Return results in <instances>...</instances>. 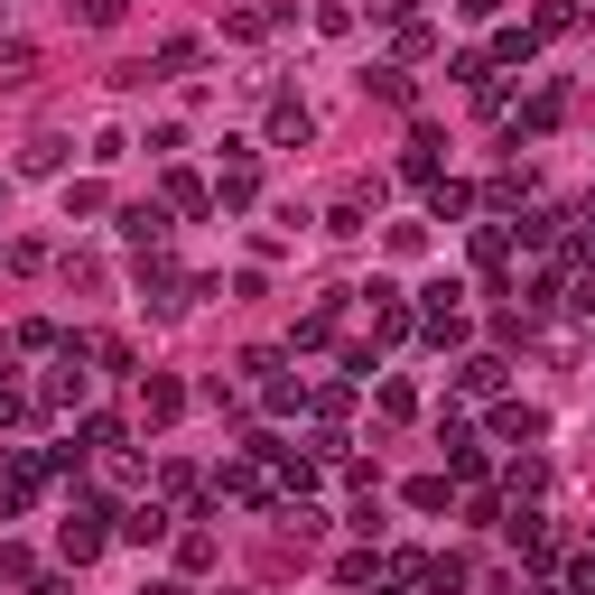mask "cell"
<instances>
[{"instance_id": "1", "label": "cell", "mask_w": 595, "mask_h": 595, "mask_svg": "<svg viewBox=\"0 0 595 595\" xmlns=\"http://www.w3.org/2000/svg\"><path fill=\"white\" fill-rule=\"evenodd\" d=\"M102 522H112V512H102V503L85 494V503H75V522L57 530V539H66V558H75V567H85V558H102V539H112V530H102Z\"/></svg>"}, {"instance_id": "2", "label": "cell", "mask_w": 595, "mask_h": 595, "mask_svg": "<svg viewBox=\"0 0 595 595\" xmlns=\"http://www.w3.org/2000/svg\"><path fill=\"white\" fill-rule=\"evenodd\" d=\"M121 242L159 251V242H168V205H121Z\"/></svg>"}, {"instance_id": "3", "label": "cell", "mask_w": 595, "mask_h": 595, "mask_svg": "<svg viewBox=\"0 0 595 595\" xmlns=\"http://www.w3.org/2000/svg\"><path fill=\"white\" fill-rule=\"evenodd\" d=\"M270 140H279V149L317 140V112H307V102H279V112H270Z\"/></svg>"}, {"instance_id": "4", "label": "cell", "mask_w": 595, "mask_h": 595, "mask_svg": "<svg viewBox=\"0 0 595 595\" xmlns=\"http://www.w3.org/2000/svg\"><path fill=\"white\" fill-rule=\"evenodd\" d=\"M57 168H66V140L57 131H38L29 149H19V177H57Z\"/></svg>"}, {"instance_id": "5", "label": "cell", "mask_w": 595, "mask_h": 595, "mask_svg": "<svg viewBox=\"0 0 595 595\" xmlns=\"http://www.w3.org/2000/svg\"><path fill=\"white\" fill-rule=\"evenodd\" d=\"M121 539H140V549H149V539H168V503H140V512H121Z\"/></svg>"}, {"instance_id": "6", "label": "cell", "mask_w": 595, "mask_h": 595, "mask_svg": "<svg viewBox=\"0 0 595 595\" xmlns=\"http://www.w3.org/2000/svg\"><path fill=\"white\" fill-rule=\"evenodd\" d=\"M428 215H437V224H456V215H475V187H447V177H437V187H428Z\"/></svg>"}, {"instance_id": "7", "label": "cell", "mask_w": 595, "mask_h": 595, "mask_svg": "<svg viewBox=\"0 0 595 595\" xmlns=\"http://www.w3.org/2000/svg\"><path fill=\"white\" fill-rule=\"evenodd\" d=\"M140 409H149V419H177V409H187V391L159 373V381H140Z\"/></svg>"}, {"instance_id": "8", "label": "cell", "mask_w": 595, "mask_h": 595, "mask_svg": "<svg viewBox=\"0 0 595 595\" xmlns=\"http://www.w3.org/2000/svg\"><path fill=\"white\" fill-rule=\"evenodd\" d=\"M494 437H539V409L530 400H503L494 409Z\"/></svg>"}, {"instance_id": "9", "label": "cell", "mask_w": 595, "mask_h": 595, "mask_svg": "<svg viewBox=\"0 0 595 595\" xmlns=\"http://www.w3.org/2000/svg\"><path fill=\"white\" fill-rule=\"evenodd\" d=\"M215 196H224V205H251V196H261V177H251V159H232V168H224V187H215Z\"/></svg>"}, {"instance_id": "10", "label": "cell", "mask_w": 595, "mask_h": 595, "mask_svg": "<svg viewBox=\"0 0 595 595\" xmlns=\"http://www.w3.org/2000/svg\"><path fill=\"white\" fill-rule=\"evenodd\" d=\"M373 326H381V335H409V307H400V289H373Z\"/></svg>"}, {"instance_id": "11", "label": "cell", "mask_w": 595, "mask_h": 595, "mask_svg": "<svg viewBox=\"0 0 595 595\" xmlns=\"http://www.w3.org/2000/svg\"><path fill=\"white\" fill-rule=\"evenodd\" d=\"M503 251H512V232L484 224V232H475V270H503Z\"/></svg>"}, {"instance_id": "12", "label": "cell", "mask_w": 595, "mask_h": 595, "mask_svg": "<svg viewBox=\"0 0 595 595\" xmlns=\"http://www.w3.org/2000/svg\"><path fill=\"white\" fill-rule=\"evenodd\" d=\"M530 47H539V29H503L494 57H503V66H530Z\"/></svg>"}, {"instance_id": "13", "label": "cell", "mask_w": 595, "mask_h": 595, "mask_svg": "<svg viewBox=\"0 0 595 595\" xmlns=\"http://www.w3.org/2000/svg\"><path fill=\"white\" fill-rule=\"evenodd\" d=\"M93 159H102V168H112V159H131V131H121V121H102V131H93Z\"/></svg>"}, {"instance_id": "14", "label": "cell", "mask_w": 595, "mask_h": 595, "mask_svg": "<svg viewBox=\"0 0 595 595\" xmlns=\"http://www.w3.org/2000/svg\"><path fill=\"white\" fill-rule=\"evenodd\" d=\"M456 381H465V391H503V364H494V354H475V364H465Z\"/></svg>"}, {"instance_id": "15", "label": "cell", "mask_w": 595, "mask_h": 595, "mask_svg": "<svg viewBox=\"0 0 595 595\" xmlns=\"http://www.w3.org/2000/svg\"><path fill=\"white\" fill-rule=\"evenodd\" d=\"M121 19V0H85V29H112Z\"/></svg>"}, {"instance_id": "16", "label": "cell", "mask_w": 595, "mask_h": 595, "mask_svg": "<svg viewBox=\"0 0 595 595\" xmlns=\"http://www.w3.org/2000/svg\"><path fill=\"white\" fill-rule=\"evenodd\" d=\"M567 586H577V595H595V549H586L577 567H567Z\"/></svg>"}, {"instance_id": "17", "label": "cell", "mask_w": 595, "mask_h": 595, "mask_svg": "<svg viewBox=\"0 0 595 595\" xmlns=\"http://www.w3.org/2000/svg\"><path fill=\"white\" fill-rule=\"evenodd\" d=\"M577 317H595V270H586V279H577Z\"/></svg>"}, {"instance_id": "18", "label": "cell", "mask_w": 595, "mask_h": 595, "mask_svg": "<svg viewBox=\"0 0 595 595\" xmlns=\"http://www.w3.org/2000/svg\"><path fill=\"white\" fill-rule=\"evenodd\" d=\"M456 10H465V19H494V10H503V0H456Z\"/></svg>"}, {"instance_id": "19", "label": "cell", "mask_w": 595, "mask_h": 595, "mask_svg": "<svg viewBox=\"0 0 595 595\" xmlns=\"http://www.w3.org/2000/svg\"><path fill=\"white\" fill-rule=\"evenodd\" d=\"M149 595H187V586H149Z\"/></svg>"}, {"instance_id": "20", "label": "cell", "mask_w": 595, "mask_h": 595, "mask_svg": "<svg viewBox=\"0 0 595 595\" xmlns=\"http://www.w3.org/2000/svg\"><path fill=\"white\" fill-rule=\"evenodd\" d=\"M373 595H400V586H373Z\"/></svg>"}]
</instances>
